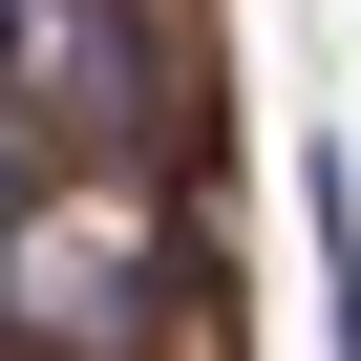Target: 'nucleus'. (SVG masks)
<instances>
[{"label":"nucleus","mask_w":361,"mask_h":361,"mask_svg":"<svg viewBox=\"0 0 361 361\" xmlns=\"http://www.w3.org/2000/svg\"><path fill=\"white\" fill-rule=\"evenodd\" d=\"M298 255H319V340L361 361V149L340 128H298Z\"/></svg>","instance_id":"obj_1"}]
</instances>
